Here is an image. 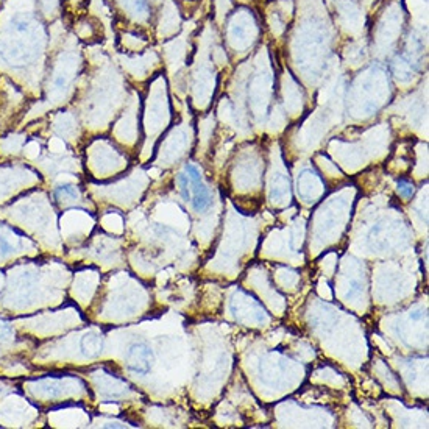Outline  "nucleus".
<instances>
[{
	"label": "nucleus",
	"instance_id": "1",
	"mask_svg": "<svg viewBox=\"0 0 429 429\" xmlns=\"http://www.w3.org/2000/svg\"><path fill=\"white\" fill-rule=\"evenodd\" d=\"M153 350L144 342H136L128 348L125 354V365L129 372L136 375H147L152 370L153 364Z\"/></svg>",
	"mask_w": 429,
	"mask_h": 429
},
{
	"label": "nucleus",
	"instance_id": "3",
	"mask_svg": "<svg viewBox=\"0 0 429 429\" xmlns=\"http://www.w3.org/2000/svg\"><path fill=\"white\" fill-rule=\"evenodd\" d=\"M80 346H82V353L86 357H97L103 350V337L100 334L94 333V331L86 333L82 337Z\"/></svg>",
	"mask_w": 429,
	"mask_h": 429
},
{
	"label": "nucleus",
	"instance_id": "4",
	"mask_svg": "<svg viewBox=\"0 0 429 429\" xmlns=\"http://www.w3.org/2000/svg\"><path fill=\"white\" fill-rule=\"evenodd\" d=\"M400 191H401L404 195H411V194L414 192V186L406 183V181H401V183H400Z\"/></svg>",
	"mask_w": 429,
	"mask_h": 429
},
{
	"label": "nucleus",
	"instance_id": "2",
	"mask_svg": "<svg viewBox=\"0 0 429 429\" xmlns=\"http://www.w3.org/2000/svg\"><path fill=\"white\" fill-rule=\"evenodd\" d=\"M186 173L189 176V192H191V203L197 213H202L208 209L213 203V197L209 189L205 186L202 175L198 172V169L194 166H186Z\"/></svg>",
	"mask_w": 429,
	"mask_h": 429
}]
</instances>
